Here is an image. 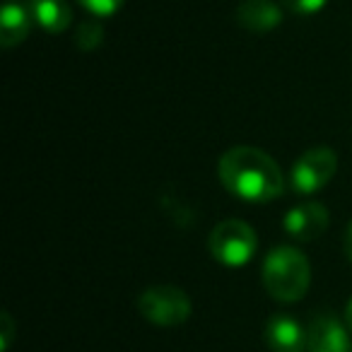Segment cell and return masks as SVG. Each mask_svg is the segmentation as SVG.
<instances>
[{
    "label": "cell",
    "instance_id": "277c9868",
    "mask_svg": "<svg viewBox=\"0 0 352 352\" xmlns=\"http://www.w3.org/2000/svg\"><path fill=\"white\" fill-rule=\"evenodd\" d=\"M256 246H258L256 232L241 220L220 222L208 239V249H210L212 258L220 261L222 265H230V268H239V265L249 263L256 254Z\"/></svg>",
    "mask_w": 352,
    "mask_h": 352
},
{
    "label": "cell",
    "instance_id": "9a60e30c",
    "mask_svg": "<svg viewBox=\"0 0 352 352\" xmlns=\"http://www.w3.org/2000/svg\"><path fill=\"white\" fill-rule=\"evenodd\" d=\"M12 338H15V321H12L10 314L3 311L0 314V347H3V352H8Z\"/></svg>",
    "mask_w": 352,
    "mask_h": 352
},
{
    "label": "cell",
    "instance_id": "6da1fadb",
    "mask_svg": "<svg viewBox=\"0 0 352 352\" xmlns=\"http://www.w3.org/2000/svg\"><path fill=\"white\" fill-rule=\"evenodd\" d=\"M220 182L232 196L249 203H268L283 196L285 174L278 162L258 147L239 145L227 150L217 164Z\"/></svg>",
    "mask_w": 352,
    "mask_h": 352
},
{
    "label": "cell",
    "instance_id": "2e32d148",
    "mask_svg": "<svg viewBox=\"0 0 352 352\" xmlns=\"http://www.w3.org/2000/svg\"><path fill=\"white\" fill-rule=\"evenodd\" d=\"M345 254H347V258L352 261V222H350V227H347V232H345Z\"/></svg>",
    "mask_w": 352,
    "mask_h": 352
},
{
    "label": "cell",
    "instance_id": "30bf717a",
    "mask_svg": "<svg viewBox=\"0 0 352 352\" xmlns=\"http://www.w3.org/2000/svg\"><path fill=\"white\" fill-rule=\"evenodd\" d=\"M32 10L15 0H8L3 6V12H0V34H3V46L6 49H12V46L22 44L27 39L32 30Z\"/></svg>",
    "mask_w": 352,
    "mask_h": 352
},
{
    "label": "cell",
    "instance_id": "8992f818",
    "mask_svg": "<svg viewBox=\"0 0 352 352\" xmlns=\"http://www.w3.org/2000/svg\"><path fill=\"white\" fill-rule=\"evenodd\" d=\"M309 352H352L350 328L331 314H316L307 326Z\"/></svg>",
    "mask_w": 352,
    "mask_h": 352
},
{
    "label": "cell",
    "instance_id": "7c38bea8",
    "mask_svg": "<svg viewBox=\"0 0 352 352\" xmlns=\"http://www.w3.org/2000/svg\"><path fill=\"white\" fill-rule=\"evenodd\" d=\"M104 41V27L97 20H85L78 25L75 30V46L82 51H92L97 49Z\"/></svg>",
    "mask_w": 352,
    "mask_h": 352
},
{
    "label": "cell",
    "instance_id": "e0dca14e",
    "mask_svg": "<svg viewBox=\"0 0 352 352\" xmlns=\"http://www.w3.org/2000/svg\"><path fill=\"white\" fill-rule=\"evenodd\" d=\"M345 323H347V328H350V333H352V299L347 302V307H345Z\"/></svg>",
    "mask_w": 352,
    "mask_h": 352
},
{
    "label": "cell",
    "instance_id": "4fadbf2b",
    "mask_svg": "<svg viewBox=\"0 0 352 352\" xmlns=\"http://www.w3.org/2000/svg\"><path fill=\"white\" fill-rule=\"evenodd\" d=\"M82 3L85 10L94 12L97 17H107V15H113L118 8L123 6V0H80Z\"/></svg>",
    "mask_w": 352,
    "mask_h": 352
},
{
    "label": "cell",
    "instance_id": "7a4b0ae2",
    "mask_svg": "<svg viewBox=\"0 0 352 352\" xmlns=\"http://www.w3.org/2000/svg\"><path fill=\"white\" fill-rule=\"evenodd\" d=\"M311 285L309 258L294 246H278L263 261V287L278 302H299Z\"/></svg>",
    "mask_w": 352,
    "mask_h": 352
},
{
    "label": "cell",
    "instance_id": "5b68a950",
    "mask_svg": "<svg viewBox=\"0 0 352 352\" xmlns=\"http://www.w3.org/2000/svg\"><path fill=\"white\" fill-rule=\"evenodd\" d=\"M338 169V155L331 147H314L307 150L292 166L289 182H292V191L302 193V196H311V193L321 191Z\"/></svg>",
    "mask_w": 352,
    "mask_h": 352
},
{
    "label": "cell",
    "instance_id": "52a82bcc",
    "mask_svg": "<svg viewBox=\"0 0 352 352\" xmlns=\"http://www.w3.org/2000/svg\"><path fill=\"white\" fill-rule=\"evenodd\" d=\"M328 210L326 206L316 201H307V203H299L294 206L292 210L285 215L283 227L292 239L297 241H314L328 230Z\"/></svg>",
    "mask_w": 352,
    "mask_h": 352
},
{
    "label": "cell",
    "instance_id": "8fae6325",
    "mask_svg": "<svg viewBox=\"0 0 352 352\" xmlns=\"http://www.w3.org/2000/svg\"><path fill=\"white\" fill-rule=\"evenodd\" d=\"M30 10L34 22L51 34H60L73 22V8L68 6V0H32Z\"/></svg>",
    "mask_w": 352,
    "mask_h": 352
},
{
    "label": "cell",
    "instance_id": "ba28073f",
    "mask_svg": "<svg viewBox=\"0 0 352 352\" xmlns=\"http://www.w3.org/2000/svg\"><path fill=\"white\" fill-rule=\"evenodd\" d=\"M265 345L270 352H307V328L297 318L278 314L265 323Z\"/></svg>",
    "mask_w": 352,
    "mask_h": 352
},
{
    "label": "cell",
    "instance_id": "3957f363",
    "mask_svg": "<svg viewBox=\"0 0 352 352\" xmlns=\"http://www.w3.org/2000/svg\"><path fill=\"white\" fill-rule=\"evenodd\" d=\"M191 299L182 287L174 285H157L147 287L138 297V311L147 318L150 323L162 328L182 326L191 316Z\"/></svg>",
    "mask_w": 352,
    "mask_h": 352
},
{
    "label": "cell",
    "instance_id": "9c48e42d",
    "mask_svg": "<svg viewBox=\"0 0 352 352\" xmlns=\"http://www.w3.org/2000/svg\"><path fill=\"white\" fill-rule=\"evenodd\" d=\"M236 22L244 30L265 34L283 22V10L273 0H241L236 8Z\"/></svg>",
    "mask_w": 352,
    "mask_h": 352
},
{
    "label": "cell",
    "instance_id": "5bb4252c",
    "mask_svg": "<svg viewBox=\"0 0 352 352\" xmlns=\"http://www.w3.org/2000/svg\"><path fill=\"white\" fill-rule=\"evenodd\" d=\"M280 3L292 12H297V15H314V12H318L326 6L328 0H280Z\"/></svg>",
    "mask_w": 352,
    "mask_h": 352
}]
</instances>
